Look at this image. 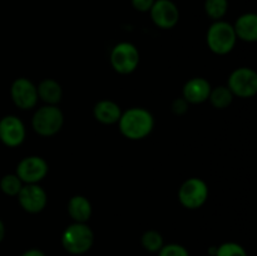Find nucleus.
<instances>
[{
    "label": "nucleus",
    "mask_w": 257,
    "mask_h": 256,
    "mask_svg": "<svg viewBox=\"0 0 257 256\" xmlns=\"http://www.w3.org/2000/svg\"><path fill=\"white\" fill-rule=\"evenodd\" d=\"M208 256H210V255H208Z\"/></svg>",
    "instance_id": "obj_28"
},
{
    "label": "nucleus",
    "mask_w": 257,
    "mask_h": 256,
    "mask_svg": "<svg viewBox=\"0 0 257 256\" xmlns=\"http://www.w3.org/2000/svg\"><path fill=\"white\" fill-rule=\"evenodd\" d=\"M208 198V186L203 180L192 177L186 180L178 190V200L181 205L188 210L202 207Z\"/></svg>",
    "instance_id": "obj_6"
},
{
    "label": "nucleus",
    "mask_w": 257,
    "mask_h": 256,
    "mask_svg": "<svg viewBox=\"0 0 257 256\" xmlns=\"http://www.w3.org/2000/svg\"><path fill=\"white\" fill-rule=\"evenodd\" d=\"M163 245V237L158 231L148 230L143 233L142 246L150 252H158Z\"/></svg>",
    "instance_id": "obj_21"
},
{
    "label": "nucleus",
    "mask_w": 257,
    "mask_h": 256,
    "mask_svg": "<svg viewBox=\"0 0 257 256\" xmlns=\"http://www.w3.org/2000/svg\"><path fill=\"white\" fill-rule=\"evenodd\" d=\"M171 109H172V112L175 113V114L182 115V114H185V113H187L188 103L186 102V99L183 97L176 98V99L172 102Z\"/></svg>",
    "instance_id": "obj_24"
},
{
    "label": "nucleus",
    "mask_w": 257,
    "mask_h": 256,
    "mask_svg": "<svg viewBox=\"0 0 257 256\" xmlns=\"http://www.w3.org/2000/svg\"><path fill=\"white\" fill-rule=\"evenodd\" d=\"M4 237H5V226H4V222L2 221V218H0V242L4 240Z\"/></svg>",
    "instance_id": "obj_27"
},
{
    "label": "nucleus",
    "mask_w": 257,
    "mask_h": 256,
    "mask_svg": "<svg viewBox=\"0 0 257 256\" xmlns=\"http://www.w3.org/2000/svg\"><path fill=\"white\" fill-rule=\"evenodd\" d=\"M205 12L208 18L217 22L222 20L228 10V0H205Z\"/></svg>",
    "instance_id": "obj_19"
},
{
    "label": "nucleus",
    "mask_w": 257,
    "mask_h": 256,
    "mask_svg": "<svg viewBox=\"0 0 257 256\" xmlns=\"http://www.w3.org/2000/svg\"><path fill=\"white\" fill-rule=\"evenodd\" d=\"M27 136L25 125L17 115H5L0 119V141L7 147L14 148L22 145Z\"/></svg>",
    "instance_id": "obj_12"
},
{
    "label": "nucleus",
    "mask_w": 257,
    "mask_h": 256,
    "mask_svg": "<svg viewBox=\"0 0 257 256\" xmlns=\"http://www.w3.org/2000/svg\"><path fill=\"white\" fill-rule=\"evenodd\" d=\"M228 89L238 98H251L257 93V73L247 67L233 70L228 77Z\"/></svg>",
    "instance_id": "obj_7"
},
{
    "label": "nucleus",
    "mask_w": 257,
    "mask_h": 256,
    "mask_svg": "<svg viewBox=\"0 0 257 256\" xmlns=\"http://www.w3.org/2000/svg\"><path fill=\"white\" fill-rule=\"evenodd\" d=\"M206 42L211 52L217 55H226L232 52L237 42L232 24L225 20L212 23L206 34Z\"/></svg>",
    "instance_id": "obj_3"
},
{
    "label": "nucleus",
    "mask_w": 257,
    "mask_h": 256,
    "mask_svg": "<svg viewBox=\"0 0 257 256\" xmlns=\"http://www.w3.org/2000/svg\"><path fill=\"white\" fill-rule=\"evenodd\" d=\"M38 98L48 105H57L62 100L63 89L54 79H44L37 87Z\"/></svg>",
    "instance_id": "obj_17"
},
{
    "label": "nucleus",
    "mask_w": 257,
    "mask_h": 256,
    "mask_svg": "<svg viewBox=\"0 0 257 256\" xmlns=\"http://www.w3.org/2000/svg\"><path fill=\"white\" fill-rule=\"evenodd\" d=\"M68 213L74 222L87 223L92 216V205L89 200L82 195L73 196L67 206Z\"/></svg>",
    "instance_id": "obj_16"
},
{
    "label": "nucleus",
    "mask_w": 257,
    "mask_h": 256,
    "mask_svg": "<svg viewBox=\"0 0 257 256\" xmlns=\"http://www.w3.org/2000/svg\"><path fill=\"white\" fill-rule=\"evenodd\" d=\"M13 103L20 109H32L38 103V92L34 83L28 78H17L10 87Z\"/></svg>",
    "instance_id": "obj_8"
},
{
    "label": "nucleus",
    "mask_w": 257,
    "mask_h": 256,
    "mask_svg": "<svg viewBox=\"0 0 257 256\" xmlns=\"http://www.w3.org/2000/svg\"><path fill=\"white\" fill-rule=\"evenodd\" d=\"M122 110L119 105L110 99H102L93 108V115L102 124H115L119 120Z\"/></svg>",
    "instance_id": "obj_15"
},
{
    "label": "nucleus",
    "mask_w": 257,
    "mask_h": 256,
    "mask_svg": "<svg viewBox=\"0 0 257 256\" xmlns=\"http://www.w3.org/2000/svg\"><path fill=\"white\" fill-rule=\"evenodd\" d=\"M64 114L57 105H44L37 109L32 119V127L42 137H52L62 130Z\"/></svg>",
    "instance_id": "obj_4"
},
{
    "label": "nucleus",
    "mask_w": 257,
    "mask_h": 256,
    "mask_svg": "<svg viewBox=\"0 0 257 256\" xmlns=\"http://www.w3.org/2000/svg\"><path fill=\"white\" fill-rule=\"evenodd\" d=\"M131 3H132V7L135 8L137 12L147 13L151 10L155 0H131Z\"/></svg>",
    "instance_id": "obj_25"
},
{
    "label": "nucleus",
    "mask_w": 257,
    "mask_h": 256,
    "mask_svg": "<svg viewBox=\"0 0 257 256\" xmlns=\"http://www.w3.org/2000/svg\"><path fill=\"white\" fill-rule=\"evenodd\" d=\"M118 127L120 133L131 141H140L151 135L155 127V118L150 110L133 107L122 112Z\"/></svg>",
    "instance_id": "obj_1"
},
{
    "label": "nucleus",
    "mask_w": 257,
    "mask_h": 256,
    "mask_svg": "<svg viewBox=\"0 0 257 256\" xmlns=\"http://www.w3.org/2000/svg\"><path fill=\"white\" fill-rule=\"evenodd\" d=\"M17 197L23 210L29 213H39L47 207L48 195L38 183L24 185Z\"/></svg>",
    "instance_id": "obj_11"
},
{
    "label": "nucleus",
    "mask_w": 257,
    "mask_h": 256,
    "mask_svg": "<svg viewBox=\"0 0 257 256\" xmlns=\"http://www.w3.org/2000/svg\"><path fill=\"white\" fill-rule=\"evenodd\" d=\"M20 256H47L42 250L39 248H30V250H27L25 252H23Z\"/></svg>",
    "instance_id": "obj_26"
},
{
    "label": "nucleus",
    "mask_w": 257,
    "mask_h": 256,
    "mask_svg": "<svg viewBox=\"0 0 257 256\" xmlns=\"http://www.w3.org/2000/svg\"><path fill=\"white\" fill-rule=\"evenodd\" d=\"M150 14L153 24L161 29H172L180 20V9L172 0H155Z\"/></svg>",
    "instance_id": "obj_10"
},
{
    "label": "nucleus",
    "mask_w": 257,
    "mask_h": 256,
    "mask_svg": "<svg viewBox=\"0 0 257 256\" xmlns=\"http://www.w3.org/2000/svg\"><path fill=\"white\" fill-rule=\"evenodd\" d=\"M232 27L237 39L247 43L257 40V15L255 13H245L240 15Z\"/></svg>",
    "instance_id": "obj_14"
},
{
    "label": "nucleus",
    "mask_w": 257,
    "mask_h": 256,
    "mask_svg": "<svg viewBox=\"0 0 257 256\" xmlns=\"http://www.w3.org/2000/svg\"><path fill=\"white\" fill-rule=\"evenodd\" d=\"M158 256H190V252L180 243H168L162 246V248L158 251Z\"/></svg>",
    "instance_id": "obj_23"
},
{
    "label": "nucleus",
    "mask_w": 257,
    "mask_h": 256,
    "mask_svg": "<svg viewBox=\"0 0 257 256\" xmlns=\"http://www.w3.org/2000/svg\"><path fill=\"white\" fill-rule=\"evenodd\" d=\"M140 64V52L132 43L122 42L114 45L110 52V65L117 73L131 74Z\"/></svg>",
    "instance_id": "obj_5"
},
{
    "label": "nucleus",
    "mask_w": 257,
    "mask_h": 256,
    "mask_svg": "<svg viewBox=\"0 0 257 256\" xmlns=\"http://www.w3.org/2000/svg\"><path fill=\"white\" fill-rule=\"evenodd\" d=\"M24 183L15 173H8L0 180V190L7 196H18Z\"/></svg>",
    "instance_id": "obj_20"
},
{
    "label": "nucleus",
    "mask_w": 257,
    "mask_h": 256,
    "mask_svg": "<svg viewBox=\"0 0 257 256\" xmlns=\"http://www.w3.org/2000/svg\"><path fill=\"white\" fill-rule=\"evenodd\" d=\"M216 256H247L245 248L236 242H225L216 251Z\"/></svg>",
    "instance_id": "obj_22"
},
{
    "label": "nucleus",
    "mask_w": 257,
    "mask_h": 256,
    "mask_svg": "<svg viewBox=\"0 0 257 256\" xmlns=\"http://www.w3.org/2000/svg\"><path fill=\"white\" fill-rule=\"evenodd\" d=\"M233 97L235 95L231 93L228 87H226V85H218L216 88H211L208 100L217 109H225V108L230 107L233 100Z\"/></svg>",
    "instance_id": "obj_18"
},
{
    "label": "nucleus",
    "mask_w": 257,
    "mask_h": 256,
    "mask_svg": "<svg viewBox=\"0 0 257 256\" xmlns=\"http://www.w3.org/2000/svg\"><path fill=\"white\" fill-rule=\"evenodd\" d=\"M211 84L207 79L201 77L188 80L182 89V97L188 104H201L210 97Z\"/></svg>",
    "instance_id": "obj_13"
},
{
    "label": "nucleus",
    "mask_w": 257,
    "mask_h": 256,
    "mask_svg": "<svg viewBox=\"0 0 257 256\" xmlns=\"http://www.w3.org/2000/svg\"><path fill=\"white\" fill-rule=\"evenodd\" d=\"M94 242V233L87 223L74 222L68 226L62 235V245L72 255H82L90 250Z\"/></svg>",
    "instance_id": "obj_2"
},
{
    "label": "nucleus",
    "mask_w": 257,
    "mask_h": 256,
    "mask_svg": "<svg viewBox=\"0 0 257 256\" xmlns=\"http://www.w3.org/2000/svg\"><path fill=\"white\" fill-rule=\"evenodd\" d=\"M48 163L39 156H28L23 158L17 166L15 175L22 180L23 183H39L47 176Z\"/></svg>",
    "instance_id": "obj_9"
}]
</instances>
